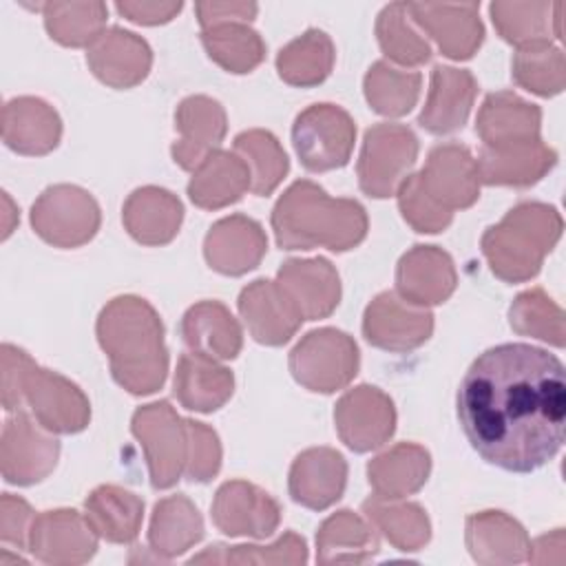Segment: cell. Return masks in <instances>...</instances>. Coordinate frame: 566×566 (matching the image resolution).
<instances>
[{"mask_svg": "<svg viewBox=\"0 0 566 566\" xmlns=\"http://www.w3.org/2000/svg\"><path fill=\"white\" fill-rule=\"evenodd\" d=\"M458 420L471 447L489 464L511 473L537 471L564 444L562 360L526 343L489 347L460 382Z\"/></svg>", "mask_w": 566, "mask_h": 566, "instance_id": "6da1fadb", "label": "cell"}, {"mask_svg": "<svg viewBox=\"0 0 566 566\" xmlns=\"http://www.w3.org/2000/svg\"><path fill=\"white\" fill-rule=\"evenodd\" d=\"M97 340L119 387L133 396L155 394L168 374V347L157 310L142 296L111 298L97 316Z\"/></svg>", "mask_w": 566, "mask_h": 566, "instance_id": "7a4b0ae2", "label": "cell"}, {"mask_svg": "<svg viewBox=\"0 0 566 566\" xmlns=\"http://www.w3.org/2000/svg\"><path fill=\"white\" fill-rule=\"evenodd\" d=\"M272 230L281 250L327 248L345 252L367 234V212L356 199L329 197L310 179L294 181L272 208Z\"/></svg>", "mask_w": 566, "mask_h": 566, "instance_id": "3957f363", "label": "cell"}, {"mask_svg": "<svg viewBox=\"0 0 566 566\" xmlns=\"http://www.w3.org/2000/svg\"><path fill=\"white\" fill-rule=\"evenodd\" d=\"M480 184L478 161L467 146L438 144L429 150L424 166L398 186L400 214L416 232H442L455 210L478 201Z\"/></svg>", "mask_w": 566, "mask_h": 566, "instance_id": "277c9868", "label": "cell"}, {"mask_svg": "<svg viewBox=\"0 0 566 566\" xmlns=\"http://www.w3.org/2000/svg\"><path fill=\"white\" fill-rule=\"evenodd\" d=\"M29 405L35 420L53 433H80L88 427L91 402L84 391L57 371L44 369L11 345H2V405L15 411Z\"/></svg>", "mask_w": 566, "mask_h": 566, "instance_id": "5b68a950", "label": "cell"}, {"mask_svg": "<svg viewBox=\"0 0 566 566\" xmlns=\"http://www.w3.org/2000/svg\"><path fill=\"white\" fill-rule=\"evenodd\" d=\"M562 214L542 201H520L482 234V254L504 283L533 279L562 237Z\"/></svg>", "mask_w": 566, "mask_h": 566, "instance_id": "8992f818", "label": "cell"}, {"mask_svg": "<svg viewBox=\"0 0 566 566\" xmlns=\"http://www.w3.org/2000/svg\"><path fill=\"white\" fill-rule=\"evenodd\" d=\"M358 365L356 340L336 327L307 332L290 352L294 380L316 394H334L347 387L358 374Z\"/></svg>", "mask_w": 566, "mask_h": 566, "instance_id": "52a82bcc", "label": "cell"}, {"mask_svg": "<svg viewBox=\"0 0 566 566\" xmlns=\"http://www.w3.org/2000/svg\"><path fill=\"white\" fill-rule=\"evenodd\" d=\"M130 431L144 449L153 489L175 486L188 462V418H181L168 400H159L133 413Z\"/></svg>", "mask_w": 566, "mask_h": 566, "instance_id": "ba28073f", "label": "cell"}, {"mask_svg": "<svg viewBox=\"0 0 566 566\" xmlns=\"http://www.w3.org/2000/svg\"><path fill=\"white\" fill-rule=\"evenodd\" d=\"M418 159V137L405 124L380 122L365 130L356 172L358 186L374 199L396 195L398 186L411 175Z\"/></svg>", "mask_w": 566, "mask_h": 566, "instance_id": "9c48e42d", "label": "cell"}, {"mask_svg": "<svg viewBox=\"0 0 566 566\" xmlns=\"http://www.w3.org/2000/svg\"><path fill=\"white\" fill-rule=\"evenodd\" d=\"M356 124L336 104H312L292 124V144L301 164L312 172L343 168L354 150Z\"/></svg>", "mask_w": 566, "mask_h": 566, "instance_id": "30bf717a", "label": "cell"}, {"mask_svg": "<svg viewBox=\"0 0 566 566\" xmlns=\"http://www.w3.org/2000/svg\"><path fill=\"white\" fill-rule=\"evenodd\" d=\"M102 223V212L91 192L71 184L49 186L31 206L35 234L55 248L88 243Z\"/></svg>", "mask_w": 566, "mask_h": 566, "instance_id": "8fae6325", "label": "cell"}, {"mask_svg": "<svg viewBox=\"0 0 566 566\" xmlns=\"http://www.w3.org/2000/svg\"><path fill=\"white\" fill-rule=\"evenodd\" d=\"M57 458L60 442L53 438V431L44 429L38 420L33 422L20 409L7 418L0 440V467L9 484L31 486L42 482L55 469Z\"/></svg>", "mask_w": 566, "mask_h": 566, "instance_id": "7c38bea8", "label": "cell"}, {"mask_svg": "<svg viewBox=\"0 0 566 566\" xmlns=\"http://www.w3.org/2000/svg\"><path fill=\"white\" fill-rule=\"evenodd\" d=\"M338 438L356 453L382 447L396 429V407L391 398L374 387L358 385L345 391L334 409Z\"/></svg>", "mask_w": 566, "mask_h": 566, "instance_id": "4fadbf2b", "label": "cell"}, {"mask_svg": "<svg viewBox=\"0 0 566 566\" xmlns=\"http://www.w3.org/2000/svg\"><path fill=\"white\" fill-rule=\"evenodd\" d=\"M431 332V310L407 303L396 292H380L363 314V336L378 349L411 352L424 345Z\"/></svg>", "mask_w": 566, "mask_h": 566, "instance_id": "5bb4252c", "label": "cell"}, {"mask_svg": "<svg viewBox=\"0 0 566 566\" xmlns=\"http://www.w3.org/2000/svg\"><path fill=\"white\" fill-rule=\"evenodd\" d=\"M97 537L86 515L73 509H55L33 517L27 546L44 564L75 566L95 555Z\"/></svg>", "mask_w": 566, "mask_h": 566, "instance_id": "9a60e30c", "label": "cell"}, {"mask_svg": "<svg viewBox=\"0 0 566 566\" xmlns=\"http://www.w3.org/2000/svg\"><path fill=\"white\" fill-rule=\"evenodd\" d=\"M212 522L230 537H270L281 522L279 502L263 489L245 482H223L212 500Z\"/></svg>", "mask_w": 566, "mask_h": 566, "instance_id": "2e32d148", "label": "cell"}, {"mask_svg": "<svg viewBox=\"0 0 566 566\" xmlns=\"http://www.w3.org/2000/svg\"><path fill=\"white\" fill-rule=\"evenodd\" d=\"M407 13L438 49L451 60H469L484 40L478 2L440 4V2H407Z\"/></svg>", "mask_w": 566, "mask_h": 566, "instance_id": "e0dca14e", "label": "cell"}, {"mask_svg": "<svg viewBox=\"0 0 566 566\" xmlns=\"http://www.w3.org/2000/svg\"><path fill=\"white\" fill-rule=\"evenodd\" d=\"M276 283L303 321L327 318L340 301L338 272L323 256L283 261Z\"/></svg>", "mask_w": 566, "mask_h": 566, "instance_id": "ac0fdd59", "label": "cell"}, {"mask_svg": "<svg viewBox=\"0 0 566 566\" xmlns=\"http://www.w3.org/2000/svg\"><path fill=\"white\" fill-rule=\"evenodd\" d=\"M268 252V237L259 221L245 214H230L212 223L203 239L208 265L226 276H241L254 270Z\"/></svg>", "mask_w": 566, "mask_h": 566, "instance_id": "d6986e66", "label": "cell"}, {"mask_svg": "<svg viewBox=\"0 0 566 566\" xmlns=\"http://www.w3.org/2000/svg\"><path fill=\"white\" fill-rule=\"evenodd\" d=\"M458 285L453 259L438 245H413L396 265V294L429 307L444 303Z\"/></svg>", "mask_w": 566, "mask_h": 566, "instance_id": "ffe728a7", "label": "cell"}, {"mask_svg": "<svg viewBox=\"0 0 566 566\" xmlns=\"http://www.w3.org/2000/svg\"><path fill=\"white\" fill-rule=\"evenodd\" d=\"M175 128L179 139L170 153L179 168L195 170L226 137L228 119L223 106L208 95H190L175 111Z\"/></svg>", "mask_w": 566, "mask_h": 566, "instance_id": "44dd1931", "label": "cell"}, {"mask_svg": "<svg viewBox=\"0 0 566 566\" xmlns=\"http://www.w3.org/2000/svg\"><path fill=\"white\" fill-rule=\"evenodd\" d=\"M88 69L111 88H133L150 71L153 51L144 38L122 27L104 29L86 51Z\"/></svg>", "mask_w": 566, "mask_h": 566, "instance_id": "7402d4cb", "label": "cell"}, {"mask_svg": "<svg viewBox=\"0 0 566 566\" xmlns=\"http://www.w3.org/2000/svg\"><path fill=\"white\" fill-rule=\"evenodd\" d=\"M237 305L250 336L261 345H285L303 323L279 283L270 279L248 283L241 290Z\"/></svg>", "mask_w": 566, "mask_h": 566, "instance_id": "603a6c76", "label": "cell"}, {"mask_svg": "<svg viewBox=\"0 0 566 566\" xmlns=\"http://www.w3.org/2000/svg\"><path fill=\"white\" fill-rule=\"evenodd\" d=\"M347 484V462L329 447H312L298 453L290 467L287 489L296 504L325 511L340 500Z\"/></svg>", "mask_w": 566, "mask_h": 566, "instance_id": "cb8c5ba5", "label": "cell"}, {"mask_svg": "<svg viewBox=\"0 0 566 566\" xmlns=\"http://www.w3.org/2000/svg\"><path fill=\"white\" fill-rule=\"evenodd\" d=\"M478 95V82L467 69L438 64L431 71L429 93L418 115V124L433 135H449L469 119Z\"/></svg>", "mask_w": 566, "mask_h": 566, "instance_id": "d4e9b609", "label": "cell"}, {"mask_svg": "<svg viewBox=\"0 0 566 566\" xmlns=\"http://www.w3.org/2000/svg\"><path fill=\"white\" fill-rule=\"evenodd\" d=\"M542 111L513 91L489 93L478 111L475 133L482 148H509L539 137Z\"/></svg>", "mask_w": 566, "mask_h": 566, "instance_id": "484cf974", "label": "cell"}, {"mask_svg": "<svg viewBox=\"0 0 566 566\" xmlns=\"http://www.w3.org/2000/svg\"><path fill=\"white\" fill-rule=\"evenodd\" d=\"M128 234L142 245L170 243L184 221V206L177 195L159 186H144L128 195L122 208Z\"/></svg>", "mask_w": 566, "mask_h": 566, "instance_id": "4316f807", "label": "cell"}, {"mask_svg": "<svg viewBox=\"0 0 566 566\" xmlns=\"http://www.w3.org/2000/svg\"><path fill=\"white\" fill-rule=\"evenodd\" d=\"M62 137V119L40 97H13L2 106V139L20 155H46Z\"/></svg>", "mask_w": 566, "mask_h": 566, "instance_id": "83f0119b", "label": "cell"}, {"mask_svg": "<svg viewBox=\"0 0 566 566\" xmlns=\"http://www.w3.org/2000/svg\"><path fill=\"white\" fill-rule=\"evenodd\" d=\"M464 539L471 557L484 566L526 562L531 546L524 526L504 511L469 515Z\"/></svg>", "mask_w": 566, "mask_h": 566, "instance_id": "f1b7e54d", "label": "cell"}, {"mask_svg": "<svg viewBox=\"0 0 566 566\" xmlns=\"http://www.w3.org/2000/svg\"><path fill=\"white\" fill-rule=\"evenodd\" d=\"M252 188L248 164L232 150H212L188 181V197L197 208L219 210L237 203Z\"/></svg>", "mask_w": 566, "mask_h": 566, "instance_id": "f546056e", "label": "cell"}, {"mask_svg": "<svg viewBox=\"0 0 566 566\" xmlns=\"http://www.w3.org/2000/svg\"><path fill=\"white\" fill-rule=\"evenodd\" d=\"M181 338L190 352L214 360H232L243 347V332L219 301H199L181 318Z\"/></svg>", "mask_w": 566, "mask_h": 566, "instance_id": "4dcf8cb0", "label": "cell"}, {"mask_svg": "<svg viewBox=\"0 0 566 566\" xmlns=\"http://www.w3.org/2000/svg\"><path fill=\"white\" fill-rule=\"evenodd\" d=\"M172 387L181 407L199 413H212L230 400L234 391V376L219 360L197 352H186L179 356Z\"/></svg>", "mask_w": 566, "mask_h": 566, "instance_id": "1f68e13d", "label": "cell"}, {"mask_svg": "<svg viewBox=\"0 0 566 566\" xmlns=\"http://www.w3.org/2000/svg\"><path fill=\"white\" fill-rule=\"evenodd\" d=\"M475 161L482 184L526 188L537 184L557 164V153L542 139H535L509 148H482Z\"/></svg>", "mask_w": 566, "mask_h": 566, "instance_id": "d6a6232c", "label": "cell"}, {"mask_svg": "<svg viewBox=\"0 0 566 566\" xmlns=\"http://www.w3.org/2000/svg\"><path fill=\"white\" fill-rule=\"evenodd\" d=\"M431 471V455L413 442H398L367 464V480L376 497L402 500L420 491Z\"/></svg>", "mask_w": 566, "mask_h": 566, "instance_id": "836d02e7", "label": "cell"}, {"mask_svg": "<svg viewBox=\"0 0 566 566\" xmlns=\"http://www.w3.org/2000/svg\"><path fill=\"white\" fill-rule=\"evenodd\" d=\"M380 551L376 526L349 509L329 515L316 533L318 564H363Z\"/></svg>", "mask_w": 566, "mask_h": 566, "instance_id": "e575fe53", "label": "cell"}, {"mask_svg": "<svg viewBox=\"0 0 566 566\" xmlns=\"http://www.w3.org/2000/svg\"><path fill=\"white\" fill-rule=\"evenodd\" d=\"M203 537V520L197 506L175 493L159 500L150 515L148 546L159 559H172L192 548Z\"/></svg>", "mask_w": 566, "mask_h": 566, "instance_id": "d590c367", "label": "cell"}, {"mask_svg": "<svg viewBox=\"0 0 566 566\" xmlns=\"http://www.w3.org/2000/svg\"><path fill=\"white\" fill-rule=\"evenodd\" d=\"M84 515L102 539L128 544L142 528L144 502L122 486L102 484L86 497Z\"/></svg>", "mask_w": 566, "mask_h": 566, "instance_id": "8d00e7d4", "label": "cell"}, {"mask_svg": "<svg viewBox=\"0 0 566 566\" xmlns=\"http://www.w3.org/2000/svg\"><path fill=\"white\" fill-rule=\"evenodd\" d=\"M334 42L321 29H307L303 35L287 42L276 55V71L292 86H316L334 69Z\"/></svg>", "mask_w": 566, "mask_h": 566, "instance_id": "74e56055", "label": "cell"}, {"mask_svg": "<svg viewBox=\"0 0 566 566\" xmlns=\"http://www.w3.org/2000/svg\"><path fill=\"white\" fill-rule=\"evenodd\" d=\"M363 513L376 531H380L385 539L402 553L420 551L431 537L429 517L416 502L382 500L374 495L363 502Z\"/></svg>", "mask_w": 566, "mask_h": 566, "instance_id": "f35d334b", "label": "cell"}, {"mask_svg": "<svg viewBox=\"0 0 566 566\" xmlns=\"http://www.w3.org/2000/svg\"><path fill=\"white\" fill-rule=\"evenodd\" d=\"M201 44L228 73H250L265 57V42L248 22H221L201 29Z\"/></svg>", "mask_w": 566, "mask_h": 566, "instance_id": "ab89813d", "label": "cell"}, {"mask_svg": "<svg viewBox=\"0 0 566 566\" xmlns=\"http://www.w3.org/2000/svg\"><path fill=\"white\" fill-rule=\"evenodd\" d=\"M422 75L416 71H402L385 60L369 66L363 80L365 97L369 106L385 117L407 115L420 97Z\"/></svg>", "mask_w": 566, "mask_h": 566, "instance_id": "60d3db41", "label": "cell"}, {"mask_svg": "<svg viewBox=\"0 0 566 566\" xmlns=\"http://www.w3.org/2000/svg\"><path fill=\"white\" fill-rule=\"evenodd\" d=\"M49 35L64 46H91L104 31V2H44L40 4Z\"/></svg>", "mask_w": 566, "mask_h": 566, "instance_id": "b9f144b4", "label": "cell"}, {"mask_svg": "<svg viewBox=\"0 0 566 566\" xmlns=\"http://www.w3.org/2000/svg\"><path fill=\"white\" fill-rule=\"evenodd\" d=\"M234 153L248 164L252 177V192L268 197L283 181L290 170L287 155L279 139L263 128H250L234 137Z\"/></svg>", "mask_w": 566, "mask_h": 566, "instance_id": "7bdbcfd3", "label": "cell"}, {"mask_svg": "<svg viewBox=\"0 0 566 566\" xmlns=\"http://www.w3.org/2000/svg\"><path fill=\"white\" fill-rule=\"evenodd\" d=\"M511 69L515 84L535 95L553 97L564 91L566 60L562 49L553 42H539L517 49Z\"/></svg>", "mask_w": 566, "mask_h": 566, "instance_id": "ee69618b", "label": "cell"}, {"mask_svg": "<svg viewBox=\"0 0 566 566\" xmlns=\"http://www.w3.org/2000/svg\"><path fill=\"white\" fill-rule=\"evenodd\" d=\"M376 38L382 53L396 64L420 66L431 57V46L416 31L407 13V2H391L378 13Z\"/></svg>", "mask_w": 566, "mask_h": 566, "instance_id": "f6af8a7d", "label": "cell"}, {"mask_svg": "<svg viewBox=\"0 0 566 566\" xmlns=\"http://www.w3.org/2000/svg\"><path fill=\"white\" fill-rule=\"evenodd\" d=\"M509 323L520 336L564 347V310L542 287H531L515 296L509 307Z\"/></svg>", "mask_w": 566, "mask_h": 566, "instance_id": "bcb514c9", "label": "cell"}, {"mask_svg": "<svg viewBox=\"0 0 566 566\" xmlns=\"http://www.w3.org/2000/svg\"><path fill=\"white\" fill-rule=\"evenodd\" d=\"M489 13L502 40L517 49L551 42L553 4L548 2H491Z\"/></svg>", "mask_w": 566, "mask_h": 566, "instance_id": "7dc6e473", "label": "cell"}, {"mask_svg": "<svg viewBox=\"0 0 566 566\" xmlns=\"http://www.w3.org/2000/svg\"><path fill=\"white\" fill-rule=\"evenodd\" d=\"M305 564L307 562V544L294 531H287L270 546L239 544L208 546L203 553L190 557V564Z\"/></svg>", "mask_w": 566, "mask_h": 566, "instance_id": "c3c4849f", "label": "cell"}, {"mask_svg": "<svg viewBox=\"0 0 566 566\" xmlns=\"http://www.w3.org/2000/svg\"><path fill=\"white\" fill-rule=\"evenodd\" d=\"M221 469V444L214 429L188 420V462L184 475L190 482H210Z\"/></svg>", "mask_w": 566, "mask_h": 566, "instance_id": "681fc988", "label": "cell"}, {"mask_svg": "<svg viewBox=\"0 0 566 566\" xmlns=\"http://www.w3.org/2000/svg\"><path fill=\"white\" fill-rule=\"evenodd\" d=\"M33 522L31 506L11 493H2L0 500V539L2 544H13L18 548L27 546L29 528Z\"/></svg>", "mask_w": 566, "mask_h": 566, "instance_id": "f907efd6", "label": "cell"}, {"mask_svg": "<svg viewBox=\"0 0 566 566\" xmlns=\"http://www.w3.org/2000/svg\"><path fill=\"white\" fill-rule=\"evenodd\" d=\"M195 11L201 29H206L221 22H250L259 7L254 2H197Z\"/></svg>", "mask_w": 566, "mask_h": 566, "instance_id": "816d5d0a", "label": "cell"}, {"mask_svg": "<svg viewBox=\"0 0 566 566\" xmlns=\"http://www.w3.org/2000/svg\"><path fill=\"white\" fill-rule=\"evenodd\" d=\"M181 2H130V0H124V2H117L115 9L119 15H124L126 20L130 22H137V24H164V22H170L179 11H181Z\"/></svg>", "mask_w": 566, "mask_h": 566, "instance_id": "f5cc1de1", "label": "cell"}]
</instances>
